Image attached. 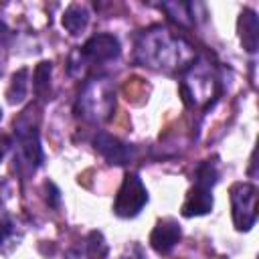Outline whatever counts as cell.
<instances>
[{
	"label": "cell",
	"instance_id": "1",
	"mask_svg": "<svg viewBox=\"0 0 259 259\" xmlns=\"http://www.w3.org/2000/svg\"><path fill=\"white\" fill-rule=\"evenodd\" d=\"M188 49L190 47L184 40L172 36L162 26L144 30V34L138 38V59L156 69H176L186 65L190 59Z\"/></svg>",
	"mask_w": 259,
	"mask_h": 259
},
{
	"label": "cell",
	"instance_id": "2",
	"mask_svg": "<svg viewBox=\"0 0 259 259\" xmlns=\"http://www.w3.org/2000/svg\"><path fill=\"white\" fill-rule=\"evenodd\" d=\"M115 107V93L107 79L89 81L77 99V115L87 121H105Z\"/></svg>",
	"mask_w": 259,
	"mask_h": 259
},
{
	"label": "cell",
	"instance_id": "3",
	"mask_svg": "<svg viewBox=\"0 0 259 259\" xmlns=\"http://www.w3.org/2000/svg\"><path fill=\"white\" fill-rule=\"evenodd\" d=\"M148 202V190L142 182V178L134 172L123 176V182L117 190L115 202H113V212L123 219L136 217Z\"/></svg>",
	"mask_w": 259,
	"mask_h": 259
},
{
	"label": "cell",
	"instance_id": "4",
	"mask_svg": "<svg viewBox=\"0 0 259 259\" xmlns=\"http://www.w3.org/2000/svg\"><path fill=\"white\" fill-rule=\"evenodd\" d=\"M233 223L237 231H249L257 221V188L249 182H237L231 188Z\"/></svg>",
	"mask_w": 259,
	"mask_h": 259
},
{
	"label": "cell",
	"instance_id": "5",
	"mask_svg": "<svg viewBox=\"0 0 259 259\" xmlns=\"http://www.w3.org/2000/svg\"><path fill=\"white\" fill-rule=\"evenodd\" d=\"M16 136H18L20 158L28 164L30 170L38 168L40 162H42V148H40V140H38V132H36V127L16 123Z\"/></svg>",
	"mask_w": 259,
	"mask_h": 259
},
{
	"label": "cell",
	"instance_id": "6",
	"mask_svg": "<svg viewBox=\"0 0 259 259\" xmlns=\"http://www.w3.org/2000/svg\"><path fill=\"white\" fill-rule=\"evenodd\" d=\"M119 51H121L119 40L113 34H95L83 45L81 55L93 63H103V61L115 59L119 55Z\"/></svg>",
	"mask_w": 259,
	"mask_h": 259
},
{
	"label": "cell",
	"instance_id": "7",
	"mask_svg": "<svg viewBox=\"0 0 259 259\" xmlns=\"http://www.w3.org/2000/svg\"><path fill=\"white\" fill-rule=\"evenodd\" d=\"M180 237H182L180 225L174 219H162V221L156 223V227H154V231L150 235V245H152V249L156 253L166 255L176 247Z\"/></svg>",
	"mask_w": 259,
	"mask_h": 259
},
{
	"label": "cell",
	"instance_id": "8",
	"mask_svg": "<svg viewBox=\"0 0 259 259\" xmlns=\"http://www.w3.org/2000/svg\"><path fill=\"white\" fill-rule=\"evenodd\" d=\"M95 150H97L109 164H117V166L127 164V162L132 160V156H134V152H132L130 146H125V144L119 142L117 138L109 136L107 132H99V134L95 136Z\"/></svg>",
	"mask_w": 259,
	"mask_h": 259
},
{
	"label": "cell",
	"instance_id": "9",
	"mask_svg": "<svg viewBox=\"0 0 259 259\" xmlns=\"http://www.w3.org/2000/svg\"><path fill=\"white\" fill-rule=\"evenodd\" d=\"M239 38L245 51L255 53L259 47V20L257 14L249 8H245L239 16Z\"/></svg>",
	"mask_w": 259,
	"mask_h": 259
},
{
	"label": "cell",
	"instance_id": "10",
	"mask_svg": "<svg viewBox=\"0 0 259 259\" xmlns=\"http://www.w3.org/2000/svg\"><path fill=\"white\" fill-rule=\"evenodd\" d=\"M212 210V194L208 188L202 186H192L184 204H182V214L184 217H200Z\"/></svg>",
	"mask_w": 259,
	"mask_h": 259
},
{
	"label": "cell",
	"instance_id": "11",
	"mask_svg": "<svg viewBox=\"0 0 259 259\" xmlns=\"http://www.w3.org/2000/svg\"><path fill=\"white\" fill-rule=\"evenodd\" d=\"M89 22V10L81 4H71L63 14V26L71 34H79Z\"/></svg>",
	"mask_w": 259,
	"mask_h": 259
},
{
	"label": "cell",
	"instance_id": "12",
	"mask_svg": "<svg viewBox=\"0 0 259 259\" xmlns=\"http://www.w3.org/2000/svg\"><path fill=\"white\" fill-rule=\"evenodd\" d=\"M51 73H53V63L51 61H42L36 65L34 69V93L42 99H47L49 95V87H51Z\"/></svg>",
	"mask_w": 259,
	"mask_h": 259
},
{
	"label": "cell",
	"instance_id": "13",
	"mask_svg": "<svg viewBox=\"0 0 259 259\" xmlns=\"http://www.w3.org/2000/svg\"><path fill=\"white\" fill-rule=\"evenodd\" d=\"M26 85H28V69H18L14 75H12V81H10V87H8V101L10 103H20L24 97H26Z\"/></svg>",
	"mask_w": 259,
	"mask_h": 259
},
{
	"label": "cell",
	"instance_id": "14",
	"mask_svg": "<svg viewBox=\"0 0 259 259\" xmlns=\"http://www.w3.org/2000/svg\"><path fill=\"white\" fill-rule=\"evenodd\" d=\"M219 180V174H217V168L212 162H202L196 170V186H202V188H208L212 190V186L217 184Z\"/></svg>",
	"mask_w": 259,
	"mask_h": 259
},
{
	"label": "cell",
	"instance_id": "15",
	"mask_svg": "<svg viewBox=\"0 0 259 259\" xmlns=\"http://www.w3.org/2000/svg\"><path fill=\"white\" fill-rule=\"evenodd\" d=\"M105 253H107V245L103 241V235L99 231L89 233V237H87V255H89V259H101Z\"/></svg>",
	"mask_w": 259,
	"mask_h": 259
},
{
	"label": "cell",
	"instance_id": "16",
	"mask_svg": "<svg viewBox=\"0 0 259 259\" xmlns=\"http://www.w3.org/2000/svg\"><path fill=\"white\" fill-rule=\"evenodd\" d=\"M8 227H10V223H8L6 214L0 210V241H2V239H4V235L8 233Z\"/></svg>",
	"mask_w": 259,
	"mask_h": 259
},
{
	"label": "cell",
	"instance_id": "17",
	"mask_svg": "<svg viewBox=\"0 0 259 259\" xmlns=\"http://www.w3.org/2000/svg\"><path fill=\"white\" fill-rule=\"evenodd\" d=\"M2 156H4V152H2V148H0V162H2Z\"/></svg>",
	"mask_w": 259,
	"mask_h": 259
},
{
	"label": "cell",
	"instance_id": "18",
	"mask_svg": "<svg viewBox=\"0 0 259 259\" xmlns=\"http://www.w3.org/2000/svg\"><path fill=\"white\" fill-rule=\"evenodd\" d=\"M0 119H2V109H0Z\"/></svg>",
	"mask_w": 259,
	"mask_h": 259
}]
</instances>
